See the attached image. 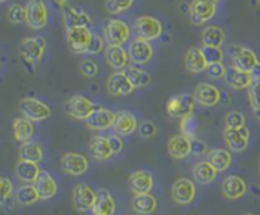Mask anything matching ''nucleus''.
I'll return each mask as SVG.
<instances>
[{"label":"nucleus","instance_id":"obj_1","mask_svg":"<svg viewBox=\"0 0 260 215\" xmlns=\"http://www.w3.org/2000/svg\"><path fill=\"white\" fill-rule=\"evenodd\" d=\"M22 118L36 123V122H43L46 119L51 118V109L46 102L40 101L38 98H22L18 104Z\"/></svg>","mask_w":260,"mask_h":215},{"label":"nucleus","instance_id":"obj_2","mask_svg":"<svg viewBox=\"0 0 260 215\" xmlns=\"http://www.w3.org/2000/svg\"><path fill=\"white\" fill-rule=\"evenodd\" d=\"M49 12L45 0H28L25 6V22L33 30H42L48 25Z\"/></svg>","mask_w":260,"mask_h":215},{"label":"nucleus","instance_id":"obj_3","mask_svg":"<svg viewBox=\"0 0 260 215\" xmlns=\"http://www.w3.org/2000/svg\"><path fill=\"white\" fill-rule=\"evenodd\" d=\"M94 110V102L85 95H73L64 102V113L76 120H86Z\"/></svg>","mask_w":260,"mask_h":215},{"label":"nucleus","instance_id":"obj_4","mask_svg":"<svg viewBox=\"0 0 260 215\" xmlns=\"http://www.w3.org/2000/svg\"><path fill=\"white\" fill-rule=\"evenodd\" d=\"M46 51V39L42 36L27 38L21 40L20 43V55L24 61L30 64H38L42 61Z\"/></svg>","mask_w":260,"mask_h":215},{"label":"nucleus","instance_id":"obj_5","mask_svg":"<svg viewBox=\"0 0 260 215\" xmlns=\"http://www.w3.org/2000/svg\"><path fill=\"white\" fill-rule=\"evenodd\" d=\"M129 33L128 24L118 18H112L104 24V40L109 46H122L129 39Z\"/></svg>","mask_w":260,"mask_h":215},{"label":"nucleus","instance_id":"obj_6","mask_svg":"<svg viewBox=\"0 0 260 215\" xmlns=\"http://www.w3.org/2000/svg\"><path fill=\"white\" fill-rule=\"evenodd\" d=\"M61 171L67 175L80 176L83 175L89 168L88 157L76 152H67L60 159Z\"/></svg>","mask_w":260,"mask_h":215},{"label":"nucleus","instance_id":"obj_7","mask_svg":"<svg viewBox=\"0 0 260 215\" xmlns=\"http://www.w3.org/2000/svg\"><path fill=\"white\" fill-rule=\"evenodd\" d=\"M195 97L190 94H180L170 98L167 102V113L173 119H184L190 116L195 109Z\"/></svg>","mask_w":260,"mask_h":215},{"label":"nucleus","instance_id":"obj_8","mask_svg":"<svg viewBox=\"0 0 260 215\" xmlns=\"http://www.w3.org/2000/svg\"><path fill=\"white\" fill-rule=\"evenodd\" d=\"M136 33H137V38L147 40H156L159 39L164 33V25L158 18L155 17H140L136 20Z\"/></svg>","mask_w":260,"mask_h":215},{"label":"nucleus","instance_id":"obj_9","mask_svg":"<svg viewBox=\"0 0 260 215\" xmlns=\"http://www.w3.org/2000/svg\"><path fill=\"white\" fill-rule=\"evenodd\" d=\"M95 196H97V192L89 184H83V183L76 184L73 189V195H72L73 206L79 212H89L92 211Z\"/></svg>","mask_w":260,"mask_h":215},{"label":"nucleus","instance_id":"obj_10","mask_svg":"<svg viewBox=\"0 0 260 215\" xmlns=\"http://www.w3.org/2000/svg\"><path fill=\"white\" fill-rule=\"evenodd\" d=\"M217 11V3L214 0H193L189 6V17L193 24L201 25L210 21Z\"/></svg>","mask_w":260,"mask_h":215},{"label":"nucleus","instance_id":"obj_11","mask_svg":"<svg viewBox=\"0 0 260 215\" xmlns=\"http://www.w3.org/2000/svg\"><path fill=\"white\" fill-rule=\"evenodd\" d=\"M173 200L179 205H189L197 197V186L189 178H179L171 187Z\"/></svg>","mask_w":260,"mask_h":215},{"label":"nucleus","instance_id":"obj_12","mask_svg":"<svg viewBox=\"0 0 260 215\" xmlns=\"http://www.w3.org/2000/svg\"><path fill=\"white\" fill-rule=\"evenodd\" d=\"M92 39V33L89 28L78 27L67 30V43L73 54H85L88 52L89 43Z\"/></svg>","mask_w":260,"mask_h":215},{"label":"nucleus","instance_id":"obj_13","mask_svg":"<svg viewBox=\"0 0 260 215\" xmlns=\"http://www.w3.org/2000/svg\"><path fill=\"white\" fill-rule=\"evenodd\" d=\"M153 57V48L150 45V42L136 38L129 43L128 48V58L131 62H134L136 65H144L147 64Z\"/></svg>","mask_w":260,"mask_h":215},{"label":"nucleus","instance_id":"obj_14","mask_svg":"<svg viewBox=\"0 0 260 215\" xmlns=\"http://www.w3.org/2000/svg\"><path fill=\"white\" fill-rule=\"evenodd\" d=\"M62 20H64V25L67 30L69 28H78V27L89 28L94 24L89 14H86L85 11H82L79 8H75V6H64Z\"/></svg>","mask_w":260,"mask_h":215},{"label":"nucleus","instance_id":"obj_15","mask_svg":"<svg viewBox=\"0 0 260 215\" xmlns=\"http://www.w3.org/2000/svg\"><path fill=\"white\" fill-rule=\"evenodd\" d=\"M224 142L228 144L229 150L231 152H235V153H241L247 149L248 146V141H250V131L247 126H242L238 129H231V128H226L224 129Z\"/></svg>","mask_w":260,"mask_h":215},{"label":"nucleus","instance_id":"obj_16","mask_svg":"<svg viewBox=\"0 0 260 215\" xmlns=\"http://www.w3.org/2000/svg\"><path fill=\"white\" fill-rule=\"evenodd\" d=\"M231 55L234 59V67L240 68L242 71H250L256 67V64L259 62L257 55L244 46H231Z\"/></svg>","mask_w":260,"mask_h":215},{"label":"nucleus","instance_id":"obj_17","mask_svg":"<svg viewBox=\"0 0 260 215\" xmlns=\"http://www.w3.org/2000/svg\"><path fill=\"white\" fill-rule=\"evenodd\" d=\"M107 92L113 97H126L134 91L129 79L125 76L123 71H115L107 79Z\"/></svg>","mask_w":260,"mask_h":215},{"label":"nucleus","instance_id":"obj_18","mask_svg":"<svg viewBox=\"0 0 260 215\" xmlns=\"http://www.w3.org/2000/svg\"><path fill=\"white\" fill-rule=\"evenodd\" d=\"M115 132L120 135V137H128L131 134H134L139 128V122L137 118L131 113V112H118L115 115V120H113V126Z\"/></svg>","mask_w":260,"mask_h":215},{"label":"nucleus","instance_id":"obj_19","mask_svg":"<svg viewBox=\"0 0 260 215\" xmlns=\"http://www.w3.org/2000/svg\"><path fill=\"white\" fill-rule=\"evenodd\" d=\"M193 97L195 101L204 107H214L220 102L221 92L219 88H216L211 83H201L197 86Z\"/></svg>","mask_w":260,"mask_h":215},{"label":"nucleus","instance_id":"obj_20","mask_svg":"<svg viewBox=\"0 0 260 215\" xmlns=\"http://www.w3.org/2000/svg\"><path fill=\"white\" fill-rule=\"evenodd\" d=\"M35 187L39 193L40 200H49L55 197L58 193V183L54 178V175L48 171H42L40 175L38 176Z\"/></svg>","mask_w":260,"mask_h":215},{"label":"nucleus","instance_id":"obj_21","mask_svg":"<svg viewBox=\"0 0 260 215\" xmlns=\"http://www.w3.org/2000/svg\"><path fill=\"white\" fill-rule=\"evenodd\" d=\"M247 183L244 181V178H241L240 175H229L226 176L221 183V192L223 196L226 199H231V200H237L241 199L242 196L247 193Z\"/></svg>","mask_w":260,"mask_h":215},{"label":"nucleus","instance_id":"obj_22","mask_svg":"<svg viewBox=\"0 0 260 215\" xmlns=\"http://www.w3.org/2000/svg\"><path fill=\"white\" fill-rule=\"evenodd\" d=\"M129 189L134 195H146L153 189V175L149 171H136L129 175Z\"/></svg>","mask_w":260,"mask_h":215},{"label":"nucleus","instance_id":"obj_23","mask_svg":"<svg viewBox=\"0 0 260 215\" xmlns=\"http://www.w3.org/2000/svg\"><path fill=\"white\" fill-rule=\"evenodd\" d=\"M113 120H115V113H112L107 109L97 107L91 113V116L86 119V126L94 131H104L113 126Z\"/></svg>","mask_w":260,"mask_h":215},{"label":"nucleus","instance_id":"obj_24","mask_svg":"<svg viewBox=\"0 0 260 215\" xmlns=\"http://www.w3.org/2000/svg\"><path fill=\"white\" fill-rule=\"evenodd\" d=\"M224 80L226 83L237 89V91H241V89H248V86L251 85V82L254 80L251 73L250 71H242L240 68L237 67H228L226 71H224Z\"/></svg>","mask_w":260,"mask_h":215},{"label":"nucleus","instance_id":"obj_25","mask_svg":"<svg viewBox=\"0 0 260 215\" xmlns=\"http://www.w3.org/2000/svg\"><path fill=\"white\" fill-rule=\"evenodd\" d=\"M168 155L173 159H186L192 155V141L186 135H174L168 141Z\"/></svg>","mask_w":260,"mask_h":215},{"label":"nucleus","instance_id":"obj_26","mask_svg":"<svg viewBox=\"0 0 260 215\" xmlns=\"http://www.w3.org/2000/svg\"><path fill=\"white\" fill-rule=\"evenodd\" d=\"M40 172H42V169L38 163L22 160V159H18L15 163V175L24 184H35L38 176L40 175Z\"/></svg>","mask_w":260,"mask_h":215},{"label":"nucleus","instance_id":"obj_27","mask_svg":"<svg viewBox=\"0 0 260 215\" xmlns=\"http://www.w3.org/2000/svg\"><path fill=\"white\" fill-rule=\"evenodd\" d=\"M116 212V202L113 196L110 195L109 190L101 189L97 192L95 202L92 206V214L94 215H113Z\"/></svg>","mask_w":260,"mask_h":215},{"label":"nucleus","instance_id":"obj_28","mask_svg":"<svg viewBox=\"0 0 260 215\" xmlns=\"http://www.w3.org/2000/svg\"><path fill=\"white\" fill-rule=\"evenodd\" d=\"M12 134L17 142L24 144V142H28L31 141L35 134H36V128H35V123L27 120L25 118H17L12 123Z\"/></svg>","mask_w":260,"mask_h":215},{"label":"nucleus","instance_id":"obj_29","mask_svg":"<svg viewBox=\"0 0 260 215\" xmlns=\"http://www.w3.org/2000/svg\"><path fill=\"white\" fill-rule=\"evenodd\" d=\"M207 162L217 172H223L232 165V153L226 149H213L207 153Z\"/></svg>","mask_w":260,"mask_h":215},{"label":"nucleus","instance_id":"obj_30","mask_svg":"<svg viewBox=\"0 0 260 215\" xmlns=\"http://www.w3.org/2000/svg\"><path fill=\"white\" fill-rule=\"evenodd\" d=\"M18 155H20V159H22V160H28V162L40 165L45 160V149H43V146L40 142L28 141V142L21 144Z\"/></svg>","mask_w":260,"mask_h":215},{"label":"nucleus","instance_id":"obj_31","mask_svg":"<svg viewBox=\"0 0 260 215\" xmlns=\"http://www.w3.org/2000/svg\"><path fill=\"white\" fill-rule=\"evenodd\" d=\"M106 59L115 71H123L128 67V54L122 46H109L106 49Z\"/></svg>","mask_w":260,"mask_h":215},{"label":"nucleus","instance_id":"obj_32","mask_svg":"<svg viewBox=\"0 0 260 215\" xmlns=\"http://www.w3.org/2000/svg\"><path fill=\"white\" fill-rule=\"evenodd\" d=\"M133 209L139 215H152L158 209V200L152 193L137 195L133 200Z\"/></svg>","mask_w":260,"mask_h":215},{"label":"nucleus","instance_id":"obj_33","mask_svg":"<svg viewBox=\"0 0 260 215\" xmlns=\"http://www.w3.org/2000/svg\"><path fill=\"white\" fill-rule=\"evenodd\" d=\"M89 152H91L92 157L97 159V160H110L112 157L115 156L112 153L110 146H109L107 137H103V135H95V137L91 138Z\"/></svg>","mask_w":260,"mask_h":215},{"label":"nucleus","instance_id":"obj_34","mask_svg":"<svg viewBox=\"0 0 260 215\" xmlns=\"http://www.w3.org/2000/svg\"><path fill=\"white\" fill-rule=\"evenodd\" d=\"M123 73H125L126 78L129 79V82H131V85L134 86V89H136V88H144V86H147V85L152 82L150 73L146 71V70H143V68H140L139 65H128V67L123 70Z\"/></svg>","mask_w":260,"mask_h":215},{"label":"nucleus","instance_id":"obj_35","mask_svg":"<svg viewBox=\"0 0 260 215\" xmlns=\"http://www.w3.org/2000/svg\"><path fill=\"white\" fill-rule=\"evenodd\" d=\"M15 200L21 206H30L39 202L40 197L35 184H22L15 190Z\"/></svg>","mask_w":260,"mask_h":215},{"label":"nucleus","instance_id":"obj_36","mask_svg":"<svg viewBox=\"0 0 260 215\" xmlns=\"http://www.w3.org/2000/svg\"><path fill=\"white\" fill-rule=\"evenodd\" d=\"M184 64H186V68L187 71L190 73H201V71H205L207 68V62L205 58L202 55L200 48H190L184 57Z\"/></svg>","mask_w":260,"mask_h":215},{"label":"nucleus","instance_id":"obj_37","mask_svg":"<svg viewBox=\"0 0 260 215\" xmlns=\"http://www.w3.org/2000/svg\"><path fill=\"white\" fill-rule=\"evenodd\" d=\"M216 176H217V171L207 160L198 162L193 168V178L197 183H200L202 186L213 183L216 180Z\"/></svg>","mask_w":260,"mask_h":215},{"label":"nucleus","instance_id":"obj_38","mask_svg":"<svg viewBox=\"0 0 260 215\" xmlns=\"http://www.w3.org/2000/svg\"><path fill=\"white\" fill-rule=\"evenodd\" d=\"M224 42V33L220 27H207L202 31V43L204 46H211V48H220Z\"/></svg>","mask_w":260,"mask_h":215},{"label":"nucleus","instance_id":"obj_39","mask_svg":"<svg viewBox=\"0 0 260 215\" xmlns=\"http://www.w3.org/2000/svg\"><path fill=\"white\" fill-rule=\"evenodd\" d=\"M248 101L254 116L260 120V79H254L248 86Z\"/></svg>","mask_w":260,"mask_h":215},{"label":"nucleus","instance_id":"obj_40","mask_svg":"<svg viewBox=\"0 0 260 215\" xmlns=\"http://www.w3.org/2000/svg\"><path fill=\"white\" fill-rule=\"evenodd\" d=\"M14 195H15L14 183L8 176L0 175V206L8 205Z\"/></svg>","mask_w":260,"mask_h":215},{"label":"nucleus","instance_id":"obj_41","mask_svg":"<svg viewBox=\"0 0 260 215\" xmlns=\"http://www.w3.org/2000/svg\"><path fill=\"white\" fill-rule=\"evenodd\" d=\"M133 3H134V0H106L104 9L107 11V14L118 15V14L128 11L133 6Z\"/></svg>","mask_w":260,"mask_h":215},{"label":"nucleus","instance_id":"obj_42","mask_svg":"<svg viewBox=\"0 0 260 215\" xmlns=\"http://www.w3.org/2000/svg\"><path fill=\"white\" fill-rule=\"evenodd\" d=\"M180 129L183 132V135H186L187 138H195L197 132H198V120L193 118V115L187 116V118L181 119Z\"/></svg>","mask_w":260,"mask_h":215},{"label":"nucleus","instance_id":"obj_43","mask_svg":"<svg viewBox=\"0 0 260 215\" xmlns=\"http://www.w3.org/2000/svg\"><path fill=\"white\" fill-rule=\"evenodd\" d=\"M8 20L12 24H21L25 21V6L20 3H14L8 9Z\"/></svg>","mask_w":260,"mask_h":215},{"label":"nucleus","instance_id":"obj_44","mask_svg":"<svg viewBox=\"0 0 260 215\" xmlns=\"http://www.w3.org/2000/svg\"><path fill=\"white\" fill-rule=\"evenodd\" d=\"M201 52L205 58L207 65L208 64H216V62H221L223 59V52L220 48H211V46H202Z\"/></svg>","mask_w":260,"mask_h":215},{"label":"nucleus","instance_id":"obj_45","mask_svg":"<svg viewBox=\"0 0 260 215\" xmlns=\"http://www.w3.org/2000/svg\"><path fill=\"white\" fill-rule=\"evenodd\" d=\"M224 123H226V128L238 129V128L245 126V116L240 112H231V113L226 115Z\"/></svg>","mask_w":260,"mask_h":215},{"label":"nucleus","instance_id":"obj_46","mask_svg":"<svg viewBox=\"0 0 260 215\" xmlns=\"http://www.w3.org/2000/svg\"><path fill=\"white\" fill-rule=\"evenodd\" d=\"M80 73L85 76V78H94L97 73H99V65L95 61H91V59H83L82 64H80Z\"/></svg>","mask_w":260,"mask_h":215},{"label":"nucleus","instance_id":"obj_47","mask_svg":"<svg viewBox=\"0 0 260 215\" xmlns=\"http://www.w3.org/2000/svg\"><path fill=\"white\" fill-rule=\"evenodd\" d=\"M137 129H139L140 137L143 138L155 137V135H156V132H158V126H156L153 122H150V120H146V122L140 123V126H139Z\"/></svg>","mask_w":260,"mask_h":215},{"label":"nucleus","instance_id":"obj_48","mask_svg":"<svg viewBox=\"0 0 260 215\" xmlns=\"http://www.w3.org/2000/svg\"><path fill=\"white\" fill-rule=\"evenodd\" d=\"M208 78L211 79H223L224 78V71H226V67L221 64V62H216V64H208L207 68H205Z\"/></svg>","mask_w":260,"mask_h":215},{"label":"nucleus","instance_id":"obj_49","mask_svg":"<svg viewBox=\"0 0 260 215\" xmlns=\"http://www.w3.org/2000/svg\"><path fill=\"white\" fill-rule=\"evenodd\" d=\"M104 51V40L100 38L99 34H92V39L89 43V48H88V54H92V55H97Z\"/></svg>","mask_w":260,"mask_h":215},{"label":"nucleus","instance_id":"obj_50","mask_svg":"<svg viewBox=\"0 0 260 215\" xmlns=\"http://www.w3.org/2000/svg\"><path fill=\"white\" fill-rule=\"evenodd\" d=\"M107 141H109V146H110L113 155H119L120 152L123 150V139H122L120 135H118V134L109 135V137H107Z\"/></svg>","mask_w":260,"mask_h":215},{"label":"nucleus","instance_id":"obj_51","mask_svg":"<svg viewBox=\"0 0 260 215\" xmlns=\"http://www.w3.org/2000/svg\"><path fill=\"white\" fill-rule=\"evenodd\" d=\"M190 141H192V153L193 155H202V153L207 152V147H205L204 141H200L197 138H192Z\"/></svg>","mask_w":260,"mask_h":215},{"label":"nucleus","instance_id":"obj_52","mask_svg":"<svg viewBox=\"0 0 260 215\" xmlns=\"http://www.w3.org/2000/svg\"><path fill=\"white\" fill-rule=\"evenodd\" d=\"M251 76H253V79H260V62H257L256 67L251 70Z\"/></svg>","mask_w":260,"mask_h":215},{"label":"nucleus","instance_id":"obj_53","mask_svg":"<svg viewBox=\"0 0 260 215\" xmlns=\"http://www.w3.org/2000/svg\"><path fill=\"white\" fill-rule=\"evenodd\" d=\"M57 2H58L60 5H66V2H67V0H57Z\"/></svg>","mask_w":260,"mask_h":215},{"label":"nucleus","instance_id":"obj_54","mask_svg":"<svg viewBox=\"0 0 260 215\" xmlns=\"http://www.w3.org/2000/svg\"><path fill=\"white\" fill-rule=\"evenodd\" d=\"M5 2H6V0H0V3H5Z\"/></svg>","mask_w":260,"mask_h":215},{"label":"nucleus","instance_id":"obj_55","mask_svg":"<svg viewBox=\"0 0 260 215\" xmlns=\"http://www.w3.org/2000/svg\"><path fill=\"white\" fill-rule=\"evenodd\" d=\"M214 2H216V3H217V2H220V0H214Z\"/></svg>","mask_w":260,"mask_h":215},{"label":"nucleus","instance_id":"obj_56","mask_svg":"<svg viewBox=\"0 0 260 215\" xmlns=\"http://www.w3.org/2000/svg\"><path fill=\"white\" fill-rule=\"evenodd\" d=\"M0 67H2V59H0Z\"/></svg>","mask_w":260,"mask_h":215},{"label":"nucleus","instance_id":"obj_57","mask_svg":"<svg viewBox=\"0 0 260 215\" xmlns=\"http://www.w3.org/2000/svg\"><path fill=\"white\" fill-rule=\"evenodd\" d=\"M245 215H254V214H245Z\"/></svg>","mask_w":260,"mask_h":215},{"label":"nucleus","instance_id":"obj_58","mask_svg":"<svg viewBox=\"0 0 260 215\" xmlns=\"http://www.w3.org/2000/svg\"><path fill=\"white\" fill-rule=\"evenodd\" d=\"M259 168H260V162H259Z\"/></svg>","mask_w":260,"mask_h":215}]
</instances>
